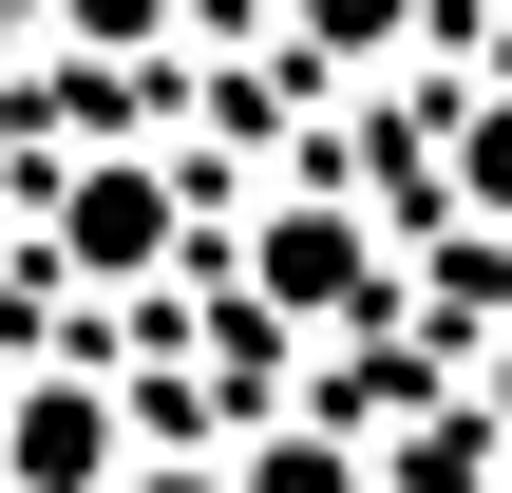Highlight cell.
Segmentation results:
<instances>
[{"instance_id":"obj_7","label":"cell","mask_w":512,"mask_h":493,"mask_svg":"<svg viewBox=\"0 0 512 493\" xmlns=\"http://www.w3.org/2000/svg\"><path fill=\"white\" fill-rule=\"evenodd\" d=\"M456 209L512 247V95H475V114H456Z\"/></svg>"},{"instance_id":"obj_5","label":"cell","mask_w":512,"mask_h":493,"mask_svg":"<svg viewBox=\"0 0 512 493\" xmlns=\"http://www.w3.org/2000/svg\"><path fill=\"white\" fill-rule=\"evenodd\" d=\"M494 475H512V456H494L475 399H418V418L380 437V493H494Z\"/></svg>"},{"instance_id":"obj_1","label":"cell","mask_w":512,"mask_h":493,"mask_svg":"<svg viewBox=\"0 0 512 493\" xmlns=\"http://www.w3.org/2000/svg\"><path fill=\"white\" fill-rule=\"evenodd\" d=\"M247 304H266L285 342H380V323H399V247H380L342 190H285V209L247 228Z\"/></svg>"},{"instance_id":"obj_9","label":"cell","mask_w":512,"mask_h":493,"mask_svg":"<svg viewBox=\"0 0 512 493\" xmlns=\"http://www.w3.org/2000/svg\"><path fill=\"white\" fill-rule=\"evenodd\" d=\"M456 399L494 418V456H512V304H494V323H475V380H456Z\"/></svg>"},{"instance_id":"obj_4","label":"cell","mask_w":512,"mask_h":493,"mask_svg":"<svg viewBox=\"0 0 512 493\" xmlns=\"http://www.w3.org/2000/svg\"><path fill=\"white\" fill-rule=\"evenodd\" d=\"M228 475H247V493H380V437H361V418H323V399H304V418H266V437H247V456H228Z\"/></svg>"},{"instance_id":"obj_10","label":"cell","mask_w":512,"mask_h":493,"mask_svg":"<svg viewBox=\"0 0 512 493\" xmlns=\"http://www.w3.org/2000/svg\"><path fill=\"white\" fill-rule=\"evenodd\" d=\"M114 493H247V475H228V456H190V437H171V456H133V475H114Z\"/></svg>"},{"instance_id":"obj_11","label":"cell","mask_w":512,"mask_h":493,"mask_svg":"<svg viewBox=\"0 0 512 493\" xmlns=\"http://www.w3.org/2000/svg\"><path fill=\"white\" fill-rule=\"evenodd\" d=\"M19 152H38V114H19V76H0V171H19Z\"/></svg>"},{"instance_id":"obj_2","label":"cell","mask_w":512,"mask_h":493,"mask_svg":"<svg viewBox=\"0 0 512 493\" xmlns=\"http://www.w3.org/2000/svg\"><path fill=\"white\" fill-rule=\"evenodd\" d=\"M38 247H57V285H171L190 171H171V152H76V171L38 190Z\"/></svg>"},{"instance_id":"obj_3","label":"cell","mask_w":512,"mask_h":493,"mask_svg":"<svg viewBox=\"0 0 512 493\" xmlns=\"http://www.w3.org/2000/svg\"><path fill=\"white\" fill-rule=\"evenodd\" d=\"M133 475V399L95 361H19L0 380V493H114Z\"/></svg>"},{"instance_id":"obj_8","label":"cell","mask_w":512,"mask_h":493,"mask_svg":"<svg viewBox=\"0 0 512 493\" xmlns=\"http://www.w3.org/2000/svg\"><path fill=\"white\" fill-rule=\"evenodd\" d=\"M57 38H76V57H171L190 0H57Z\"/></svg>"},{"instance_id":"obj_6","label":"cell","mask_w":512,"mask_h":493,"mask_svg":"<svg viewBox=\"0 0 512 493\" xmlns=\"http://www.w3.org/2000/svg\"><path fill=\"white\" fill-rule=\"evenodd\" d=\"M418 19H437V0H285V38H304L323 76H380V57H399Z\"/></svg>"}]
</instances>
